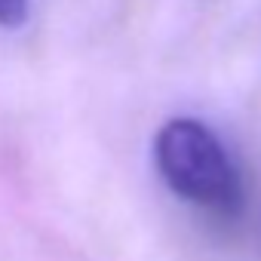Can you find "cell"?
Wrapping results in <instances>:
<instances>
[{"mask_svg":"<svg viewBox=\"0 0 261 261\" xmlns=\"http://www.w3.org/2000/svg\"><path fill=\"white\" fill-rule=\"evenodd\" d=\"M28 19V0H0V25L19 28Z\"/></svg>","mask_w":261,"mask_h":261,"instance_id":"cell-2","label":"cell"},{"mask_svg":"<svg viewBox=\"0 0 261 261\" xmlns=\"http://www.w3.org/2000/svg\"><path fill=\"white\" fill-rule=\"evenodd\" d=\"M154 163L160 178L185 203L212 215H240L246 191L237 163L212 129L194 117H175L154 139Z\"/></svg>","mask_w":261,"mask_h":261,"instance_id":"cell-1","label":"cell"}]
</instances>
